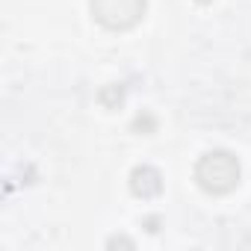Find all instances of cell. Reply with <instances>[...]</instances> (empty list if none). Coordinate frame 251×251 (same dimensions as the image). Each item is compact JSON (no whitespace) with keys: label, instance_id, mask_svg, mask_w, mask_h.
<instances>
[{"label":"cell","instance_id":"obj_1","mask_svg":"<svg viewBox=\"0 0 251 251\" xmlns=\"http://www.w3.org/2000/svg\"><path fill=\"white\" fill-rule=\"evenodd\" d=\"M195 180L201 189H207L213 195L230 192L239 183V163L227 151H210L201 157V163L195 169Z\"/></svg>","mask_w":251,"mask_h":251},{"label":"cell","instance_id":"obj_2","mask_svg":"<svg viewBox=\"0 0 251 251\" xmlns=\"http://www.w3.org/2000/svg\"><path fill=\"white\" fill-rule=\"evenodd\" d=\"M92 12L100 24L112 30H124L142 18L145 0H92Z\"/></svg>","mask_w":251,"mask_h":251},{"label":"cell","instance_id":"obj_3","mask_svg":"<svg viewBox=\"0 0 251 251\" xmlns=\"http://www.w3.org/2000/svg\"><path fill=\"white\" fill-rule=\"evenodd\" d=\"M130 186H133V192L142 195V198H151V195H157V192L163 189L160 175H157L154 169H136L133 177H130Z\"/></svg>","mask_w":251,"mask_h":251}]
</instances>
